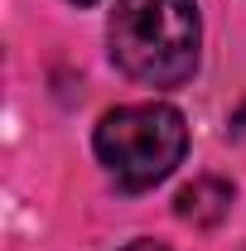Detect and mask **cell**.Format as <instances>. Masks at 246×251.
<instances>
[{
    "instance_id": "6da1fadb",
    "label": "cell",
    "mask_w": 246,
    "mask_h": 251,
    "mask_svg": "<svg viewBox=\"0 0 246 251\" xmlns=\"http://www.w3.org/2000/svg\"><path fill=\"white\" fill-rule=\"evenodd\" d=\"M111 63L130 82L179 87L198 68V5L193 0H121L111 10Z\"/></svg>"
},
{
    "instance_id": "277c9868",
    "label": "cell",
    "mask_w": 246,
    "mask_h": 251,
    "mask_svg": "<svg viewBox=\"0 0 246 251\" xmlns=\"http://www.w3.org/2000/svg\"><path fill=\"white\" fill-rule=\"evenodd\" d=\"M227 126H232V135H237V140H246V101L232 111V121H227Z\"/></svg>"
},
{
    "instance_id": "7a4b0ae2",
    "label": "cell",
    "mask_w": 246,
    "mask_h": 251,
    "mask_svg": "<svg viewBox=\"0 0 246 251\" xmlns=\"http://www.w3.org/2000/svg\"><path fill=\"white\" fill-rule=\"evenodd\" d=\"M92 145L106 174L121 188L140 193L179 169L188 150V126L169 101H135V106H116L101 116Z\"/></svg>"
},
{
    "instance_id": "52a82bcc",
    "label": "cell",
    "mask_w": 246,
    "mask_h": 251,
    "mask_svg": "<svg viewBox=\"0 0 246 251\" xmlns=\"http://www.w3.org/2000/svg\"><path fill=\"white\" fill-rule=\"evenodd\" d=\"M242 251H246V247H242Z\"/></svg>"
},
{
    "instance_id": "5b68a950",
    "label": "cell",
    "mask_w": 246,
    "mask_h": 251,
    "mask_svg": "<svg viewBox=\"0 0 246 251\" xmlns=\"http://www.w3.org/2000/svg\"><path fill=\"white\" fill-rule=\"evenodd\" d=\"M125 251H169V247H159V242H130Z\"/></svg>"
},
{
    "instance_id": "3957f363",
    "label": "cell",
    "mask_w": 246,
    "mask_h": 251,
    "mask_svg": "<svg viewBox=\"0 0 246 251\" xmlns=\"http://www.w3.org/2000/svg\"><path fill=\"white\" fill-rule=\"evenodd\" d=\"M174 213L184 222H193V227H217L232 213V184L227 179H193L188 188H179Z\"/></svg>"
},
{
    "instance_id": "8992f818",
    "label": "cell",
    "mask_w": 246,
    "mask_h": 251,
    "mask_svg": "<svg viewBox=\"0 0 246 251\" xmlns=\"http://www.w3.org/2000/svg\"><path fill=\"white\" fill-rule=\"evenodd\" d=\"M73 5H92V0H73Z\"/></svg>"
}]
</instances>
